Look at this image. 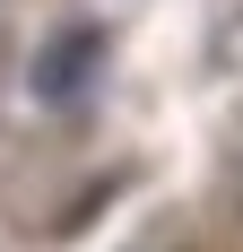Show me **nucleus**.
Instances as JSON below:
<instances>
[{
	"mask_svg": "<svg viewBox=\"0 0 243 252\" xmlns=\"http://www.w3.org/2000/svg\"><path fill=\"white\" fill-rule=\"evenodd\" d=\"M96 70H104V35L96 26H70V35H52V44L35 52V96L44 104H78Z\"/></svg>",
	"mask_w": 243,
	"mask_h": 252,
	"instance_id": "nucleus-1",
	"label": "nucleus"
}]
</instances>
